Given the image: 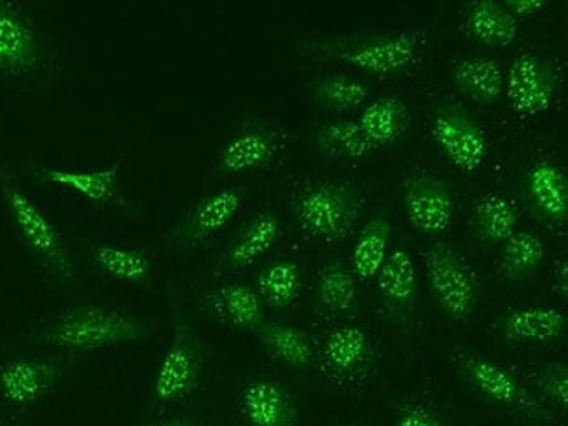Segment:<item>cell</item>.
Returning <instances> with one entry per match:
<instances>
[{"mask_svg": "<svg viewBox=\"0 0 568 426\" xmlns=\"http://www.w3.org/2000/svg\"><path fill=\"white\" fill-rule=\"evenodd\" d=\"M452 364L474 397L525 426H565V418L549 410L515 371L483 353L457 348Z\"/></svg>", "mask_w": 568, "mask_h": 426, "instance_id": "6da1fadb", "label": "cell"}, {"mask_svg": "<svg viewBox=\"0 0 568 426\" xmlns=\"http://www.w3.org/2000/svg\"><path fill=\"white\" fill-rule=\"evenodd\" d=\"M153 324L121 307L83 304L54 316L39 333V341L72 353H91L145 339Z\"/></svg>", "mask_w": 568, "mask_h": 426, "instance_id": "7a4b0ae2", "label": "cell"}, {"mask_svg": "<svg viewBox=\"0 0 568 426\" xmlns=\"http://www.w3.org/2000/svg\"><path fill=\"white\" fill-rule=\"evenodd\" d=\"M422 32L342 33L336 38L305 42L303 51L312 57L346 63L369 74L394 75L415 65L424 50Z\"/></svg>", "mask_w": 568, "mask_h": 426, "instance_id": "3957f363", "label": "cell"}, {"mask_svg": "<svg viewBox=\"0 0 568 426\" xmlns=\"http://www.w3.org/2000/svg\"><path fill=\"white\" fill-rule=\"evenodd\" d=\"M291 206L308 239L333 245L348 239L357 226L363 217L364 196L348 182H306L294 193Z\"/></svg>", "mask_w": 568, "mask_h": 426, "instance_id": "277c9868", "label": "cell"}, {"mask_svg": "<svg viewBox=\"0 0 568 426\" xmlns=\"http://www.w3.org/2000/svg\"><path fill=\"white\" fill-rule=\"evenodd\" d=\"M0 196L4 200L11 221L30 254L42 270L60 283L75 280V267L67 251L62 234L50 217L36 205V201L14 181L4 164L0 163Z\"/></svg>", "mask_w": 568, "mask_h": 426, "instance_id": "5b68a950", "label": "cell"}, {"mask_svg": "<svg viewBox=\"0 0 568 426\" xmlns=\"http://www.w3.org/2000/svg\"><path fill=\"white\" fill-rule=\"evenodd\" d=\"M428 288L452 318L467 322L481 303V282L469 258L452 243L437 242L425 252Z\"/></svg>", "mask_w": 568, "mask_h": 426, "instance_id": "8992f818", "label": "cell"}, {"mask_svg": "<svg viewBox=\"0 0 568 426\" xmlns=\"http://www.w3.org/2000/svg\"><path fill=\"white\" fill-rule=\"evenodd\" d=\"M203 365L205 358L202 341L187 318V313L178 306L173 316L172 343L154 376L153 406L163 409L190 398L200 388Z\"/></svg>", "mask_w": 568, "mask_h": 426, "instance_id": "52a82bcc", "label": "cell"}, {"mask_svg": "<svg viewBox=\"0 0 568 426\" xmlns=\"http://www.w3.org/2000/svg\"><path fill=\"white\" fill-rule=\"evenodd\" d=\"M378 353L366 331L355 325L334 327L321 346L317 364L327 382L343 389H357L369 382Z\"/></svg>", "mask_w": 568, "mask_h": 426, "instance_id": "ba28073f", "label": "cell"}, {"mask_svg": "<svg viewBox=\"0 0 568 426\" xmlns=\"http://www.w3.org/2000/svg\"><path fill=\"white\" fill-rule=\"evenodd\" d=\"M242 203L243 191L240 187H224L206 194L170 231V243L182 254L196 251L227 227L242 209Z\"/></svg>", "mask_w": 568, "mask_h": 426, "instance_id": "9c48e42d", "label": "cell"}, {"mask_svg": "<svg viewBox=\"0 0 568 426\" xmlns=\"http://www.w3.org/2000/svg\"><path fill=\"white\" fill-rule=\"evenodd\" d=\"M560 87L558 67L544 54H519L506 75L507 100L518 114L537 115L548 111Z\"/></svg>", "mask_w": 568, "mask_h": 426, "instance_id": "30bf717a", "label": "cell"}, {"mask_svg": "<svg viewBox=\"0 0 568 426\" xmlns=\"http://www.w3.org/2000/svg\"><path fill=\"white\" fill-rule=\"evenodd\" d=\"M434 142L462 172H476L488 156V140L473 115L457 103L440 106L430 124Z\"/></svg>", "mask_w": 568, "mask_h": 426, "instance_id": "8fae6325", "label": "cell"}, {"mask_svg": "<svg viewBox=\"0 0 568 426\" xmlns=\"http://www.w3.org/2000/svg\"><path fill=\"white\" fill-rule=\"evenodd\" d=\"M42 42L21 6L0 0V74L21 78L38 69Z\"/></svg>", "mask_w": 568, "mask_h": 426, "instance_id": "7c38bea8", "label": "cell"}, {"mask_svg": "<svg viewBox=\"0 0 568 426\" xmlns=\"http://www.w3.org/2000/svg\"><path fill=\"white\" fill-rule=\"evenodd\" d=\"M403 203L409 222L420 233H445L452 226L455 215L454 191L439 176L416 173L406 179Z\"/></svg>", "mask_w": 568, "mask_h": 426, "instance_id": "4fadbf2b", "label": "cell"}, {"mask_svg": "<svg viewBox=\"0 0 568 426\" xmlns=\"http://www.w3.org/2000/svg\"><path fill=\"white\" fill-rule=\"evenodd\" d=\"M239 409L247 426H300L296 398L273 377H251L242 386Z\"/></svg>", "mask_w": 568, "mask_h": 426, "instance_id": "5bb4252c", "label": "cell"}, {"mask_svg": "<svg viewBox=\"0 0 568 426\" xmlns=\"http://www.w3.org/2000/svg\"><path fill=\"white\" fill-rule=\"evenodd\" d=\"M282 234L281 221L275 213L261 212L243 224L215 258V275H233L256 264L272 251Z\"/></svg>", "mask_w": 568, "mask_h": 426, "instance_id": "9a60e30c", "label": "cell"}, {"mask_svg": "<svg viewBox=\"0 0 568 426\" xmlns=\"http://www.w3.org/2000/svg\"><path fill=\"white\" fill-rule=\"evenodd\" d=\"M200 307L217 324L242 333H256L266 322L263 301L247 283L231 282L212 288L200 300Z\"/></svg>", "mask_w": 568, "mask_h": 426, "instance_id": "2e32d148", "label": "cell"}, {"mask_svg": "<svg viewBox=\"0 0 568 426\" xmlns=\"http://www.w3.org/2000/svg\"><path fill=\"white\" fill-rule=\"evenodd\" d=\"M60 373L54 362L13 358L0 365V395L13 406H30L50 394Z\"/></svg>", "mask_w": 568, "mask_h": 426, "instance_id": "e0dca14e", "label": "cell"}, {"mask_svg": "<svg viewBox=\"0 0 568 426\" xmlns=\"http://www.w3.org/2000/svg\"><path fill=\"white\" fill-rule=\"evenodd\" d=\"M495 328L509 345H548L567 333V316L556 307H519L500 316Z\"/></svg>", "mask_w": 568, "mask_h": 426, "instance_id": "ac0fdd59", "label": "cell"}, {"mask_svg": "<svg viewBox=\"0 0 568 426\" xmlns=\"http://www.w3.org/2000/svg\"><path fill=\"white\" fill-rule=\"evenodd\" d=\"M278 149L275 130L266 124H248L227 140L219 154V169L233 175L254 172L272 163Z\"/></svg>", "mask_w": 568, "mask_h": 426, "instance_id": "d6986e66", "label": "cell"}, {"mask_svg": "<svg viewBox=\"0 0 568 426\" xmlns=\"http://www.w3.org/2000/svg\"><path fill=\"white\" fill-rule=\"evenodd\" d=\"M376 278L385 310L396 318H412L416 304V270L412 255L403 248L390 252Z\"/></svg>", "mask_w": 568, "mask_h": 426, "instance_id": "ffe728a7", "label": "cell"}, {"mask_svg": "<svg viewBox=\"0 0 568 426\" xmlns=\"http://www.w3.org/2000/svg\"><path fill=\"white\" fill-rule=\"evenodd\" d=\"M313 307L322 318L352 315L357 307V278L343 261H331L318 271L313 288Z\"/></svg>", "mask_w": 568, "mask_h": 426, "instance_id": "44dd1931", "label": "cell"}, {"mask_svg": "<svg viewBox=\"0 0 568 426\" xmlns=\"http://www.w3.org/2000/svg\"><path fill=\"white\" fill-rule=\"evenodd\" d=\"M527 196L544 222L564 226L568 210L567 175L552 161H537L527 173Z\"/></svg>", "mask_w": 568, "mask_h": 426, "instance_id": "7402d4cb", "label": "cell"}, {"mask_svg": "<svg viewBox=\"0 0 568 426\" xmlns=\"http://www.w3.org/2000/svg\"><path fill=\"white\" fill-rule=\"evenodd\" d=\"M464 29L469 38L488 48H509L518 41L519 21L503 2L474 0L464 14Z\"/></svg>", "mask_w": 568, "mask_h": 426, "instance_id": "603a6c76", "label": "cell"}, {"mask_svg": "<svg viewBox=\"0 0 568 426\" xmlns=\"http://www.w3.org/2000/svg\"><path fill=\"white\" fill-rule=\"evenodd\" d=\"M254 334L273 361L281 362L291 369H306L317 362V345L301 328L281 322H264Z\"/></svg>", "mask_w": 568, "mask_h": 426, "instance_id": "cb8c5ba5", "label": "cell"}, {"mask_svg": "<svg viewBox=\"0 0 568 426\" xmlns=\"http://www.w3.org/2000/svg\"><path fill=\"white\" fill-rule=\"evenodd\" d=\"M452 79L464 97L481 105L500 99L506 88V74L494 58H462L452 69Z\"/></svg>", "mask_w": 568, "mask_h": 426, "instance_id": "d4e9b609", "label": "cell"}, {"mask_svg": "<svg viewBox=\"0 0 568 426\" xmlns=\"http://www.w3.org/2000/svg\"><path fill=\"white\" fill-rule=\"evenodd\" d=\"M123 160L115 161L112 166L97 172H67V170L41 169L39 176L50 184L74 191L97 205H112L120 201V172Z\"/></svg>", "mask_w": 568, "mask_h": 426, "instance_id": "484cf974", "label": "cell"}, {"mask_svg": "<svg viewBox=\"0 0 568 426\" xmlns=\"http://www.w3.org/2000/svg\"><path fill=\"white\" fill-rule=\"evenodd\" d=\"M519 210L504 194L490 193L474 201L470 230L483 243H504L518 231Z\"/></svg>", "mask_w": 568, "mask_h": 426, "instance_id": "4316f807", "label": "cell"}, {"mask_svg": "<svg viewBox=\"0 0 568 426\" xmlns=\"http://www.w3.org/2000/svg\"><path fill=\"white\" fill-rule=\"evenodd\" d=\"M358 124L367 139L379 149L396 144L397 140L408 133L412 115L403 100L397 97H382L364 109Z\"/></svg>", "mask_w": 568, "mask_h": 426, "instance_id": "83f0119b", "label": "cell"}, {"mask_svg": "<svg viewBox=\"0 0 568 426\" xmlns=\"http://www.w3.org/2000/svg\"><path fill=\"white\" fill-rule=\"evenodd\" d=\"M91 261L102 275L133 285H148L153 270V258L148 252L111 243H99L93 246Z\"/></svg>", "mask_w": 568, "mask_h": 426, "instance_id": "f1b7e54d", "label": "cell"}, {"mask_svg": "<svg viewBox=\"0 0 568 426\" xmlns=\"http://www.w3.org/2000/svg\"><path fill=\"white\" fill-rule=\"evenodd\" d=\"M546 258V246L537 234L516 231L504 242L498 258V275L507 283H521L536 276Z\"/></svg>", "mask_w": 568, "mask_h": 426, "instance_id": "f546056e", "label": "cell"}, {"mask_svg": "<svg viewBox=\"0 0 568 426\" xmlns=\"http://www.w3.org/2000/svg\"><path fill=\"white\" fill-rule=\"evenodd\" d=\"M315 145L324 156L342 161L364 160L376 151L358 121L351 120L331 121L318 126Z\"/></svg>", "mask_w": 568, "mask_h": 426, "instance_id": "4dcf8cb0", "label": "cell"}, {"mask_svg": "<svg viewBox=\"0 0 568 426\" xmlns=\"http://www.w3.org/2000/svg\"><path fill=\"white\" fill-rule=\"evenodd\" d=\"M392 231L390 221L384 215H375L364 224L352 254V271L358 282H369L378 275L388 255Z\"/></svg>", "mask_w": 568, "mask_h": 426, "instance_id": "1f68e13d", "label": "cell"}, {"mask_svg": "<svg viewBox=\"0 0 568 426\" xmlns=\"http://www.w3.org/2000/svg\"><path fill=\"white\" fill-rule=\"evenodd\" d=\"M303 278L294 261H278L257 276V294L264 306L284 312L300 300Z\"/></svg>", "mask_w": 568, "mask_h": 426, "instance_id": "d6a6232c", "label": "cell"}, {"mask_svg": "<svg viewBox=\"0 0 568 426\" xmlns=\"http://www.w3.org/2000/svg\"><path fill=\"white\" fill-rule=\"evenodd\" d=\"M369 99L364 82L346 75H326L313 84V100L327 111H354Z\"/></svg>", "mask_w": 568, "mask_h": 426, "instance_id": "836d02e7", "label": "cell"}, {"mask_svg": "<svg viewBox=\"0 0 568 426\" xmlns=\"http://www.w3.org/2000/svg\"><path fill=\"white\" fill-rule=\"evenodd\" d=\"M528 386L536 397L561 418L568 410V367L565 362L555 361L539 365L530 374Z\"/></svg>", "mask_w": 568, "mask_h": 426, "instance_id": "e575fe53", "label": "cell"}, {"mask_svg": "<svg viewBox=\"0 0 568 426\" xmlns=\"http://www.w3.org/2000/svg\"><path fill=\"white\" fill-rule=\"evenodd\" d=\"M394 426H448V423L433 407L425 406L422 402H408L397 410Z\"/></svg>", "mask_w": 568, "mask_h": 426, "instance_id": "d590c367", "label": "cell"}, {"mask_svg": "<svg viewBox=\"0 0 568 426\" xmlns=\"http://www.w3.org/2000/svg\"><path fill=\"white\" fill-rule=\"evenodd\" d=\"M503 4L516 18L531 17L548 8V2L544 0H504Z\"/></svg>", "mask_w": 568, "mask_h": 426, "instance_id": "8d00e7d4", "label": "cell"}, {"mask_svg": "<svg viewBox=\"0 0 568 426\" xmlns=\"http://www.w3.org/2000/svg\"><path fill=\"white\" fill-rule=\"evenodd\" d=\"M551 287L561 300H567L568 295V263L567 258L561 257L556 261L551 271Z\"/></svg>", "mask_w": 568, "mask_h": 426, "instance_id": "74e56055", "label": "cell"}, {"mask_svg": "<svg viewBox=\"0 0 568 426\" xmlns=\"http://www.w3.org/2000/svg\"><path fill=\"white\" fill-rule=\"evenodd\" d=\"M144 426H203L202 422L187 416H172V418L158 419V422L148 423Z\"/></svg>", "mask_w": 568, "mask_h": 426, "instance_id": "f35d334b", "label": "cell"}, {"mask_svg": "<svg viewBox=\"0 0 568 426\" xmlns=\"http://www.w3.org/2000/svg\"><path fill=\"white\" fill-rule=\"evenodd\" d=\"M351 426H369V425H351Z\"/></svg>", "mask_w": 568, "mask_h": 426, "instance_id": "ab89813d", "label": "cell"}]
</instances>
